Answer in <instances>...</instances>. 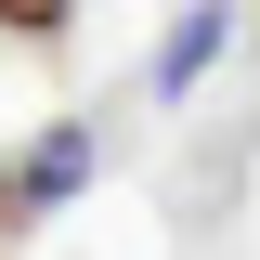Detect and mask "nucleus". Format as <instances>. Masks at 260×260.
Wrapping results in <instances>:
<instances>
[{
    "label": "nucleus",
    "mask_w": 260,
    "mask_h": 260,
    "mask_svg": "<svg viewBox=\"0 0 260 260\" xmlns=\"http://www.w3.org/2000/svg\"><path fill=\"white\" fill-rule=\"evenodd\" d=\"M195 65H221V0L169 26V52H156V91H195Z\"/></svg>",
    "instance_id": "obj_2"
},
{
    "label": "nucleus",
    "mask_w": 260,
    "mask_h": 260,
    "mask_svg": "<svg viewBox=\"0 0 260 260\" xmlns=\"http://www.w3.org/2000/svg\"><path fill=\"white\" fill-rule=\"evenodd\" d=\"M65 13H78V0H0V39H52Z\"/></svg>",
    "instance_id": "obj_3"
},
{
    "label": "nucleus",
    "mask_w": 260,
    "mask_h": 260,
    "mask_svg": "<svg viewBox=\"0 0 260 260\" xmlns=\"http://www.w3.org/2000/svg\"><path fill=\"white\" fill-rule=\"evenodd\" d=\"M78 182H91V117H52V130H39V156L13 169V208H65Z\"/></svg>",
    "instance_id": "obj_1"
},
{
    "label": "nucleus",
    "mask_w": 260,
    "mask_h": 260,
    "mask_svg": "<svg viewBox=\"0 0 260 260\" xmlns=\"http://www.w3.org/2000/svg\"><path fill=\"white\" fill-rule=\"evenodd\" d=\"M0 208H13V169H0Z\"/></svg>",
    "instance_id": "obj_4"
}]
</instances>
